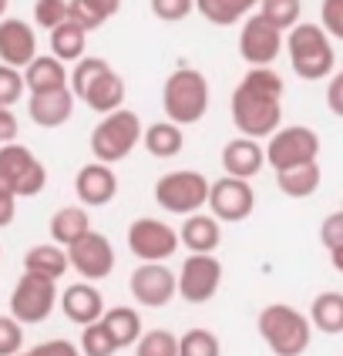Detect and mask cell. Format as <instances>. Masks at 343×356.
Listing matches in <instances>:
<instances>
[{"mask_svg": "<svg viewBox=\"0 0 343 356\" xmlns=\"http://www.w3.org/2000/svg\"><path fill=\"white\" fill-rule=\"evenodd\" d=\"M282 78L273 67H249L229 98V115L246 138L269 141L282 124Z\"/></svg>", "mask_w": 343, "mask_h": 356, "instance_id": "obj_1", "label": "cell"}, {"mask_svg": "<svg viewBox=\"0 0 343 356\" xmlns=\"http://www.w3.org/2000/svg\"><path fill=\"white\" fill-rule=\"evenodd\" d=\"M71 91L98 115L125 108V78L104 58H81L71 71Z\"/></svg>", "mask_w": 343, "mask_h": 356, "instance_id": "obj_2", "label": "cell"}, {"mask_svg": "<svg viewBox=\"0 0 343 356\" xmlns=\"http://www.w3.org/2000/svg\"><path fill=\"white\" fill-rule=\"evenodd\" d=\"M256 330H260L262 343L276 356H303L310 350L313 339V323L306 313L286 306V302H269L262 306L256 316Z\"/></svg>", "mask_w": 343, "mask_h": 356, "instance_id": "obj_3", "label": "cell"}, {"mask_svg": "<svg viewBox=\"0 0 343 356\" xmlns=\"http://www.w3.org/2000/svg\"><path fill=\"white\" fill-rule=\"evenodd\" d=\"M286 54L293 64V74L303 81H323L333 78L337 54H333V40L320 24H296L286 34Z\"/></svg>", "mask_w": 343, "mask_h": 356, "instance_id": "obj_4", "label": "cell"}, {"mask_svg": "<svg viewBox=\"0 0 343 356\" xmlns=\"http://www.w3.org/2000/svg\"><path fill=\"white\" fill-rule=\"evenodd\" d=\"M161 111H165V118L182 124V128L202 121V115L209 111V81H205V74L196 67H175L161 88Z\"/></svg>", "mask_w": 343, "mask_h": 356, "instance_id": "obj_5", "label": "cell"}, {"mask_svg": "<svg viewBox=\"0 0 343 356\" xmlns=\"http://www.w3.org/2000/svg\"><path fill=\"white\" fill-rule=\"evenodd\" d=\"M145 138V124L131 108H121L115 115H104L91 131V155L95 161L115 165V161L128 159Z\"/></svg>", "mask_w": 343, "mask_h": 356, "instance_id": "obj_6", "label": "cell"}, {"mask_svg": "<svg viewBox=\"0 0 343 356\" xmlns=\"http://www.w3.org/2000/svg\"><path fill=\"white\" fill-rule=\"evenodd\" d=\"M209 192H212V181L202 172H192V168L168 172L155 181V202L168 216H199L209 205Z\"/></svg>", "mask_w": 343, "mask_h": 356, "instance_id": "obj_7", "label": "cell"}, {"mask_svg": "<svg viewBox=\"0 0 343 356\" xmlns=\"http://www.w3.org/2000/svg\"><path fill=\"white\" fill-rule=\"evenodd\" d=\"M320 159V135L306 124H286L266 141V161L273 172H289Z\"/></svg>", "mask_w": 343, "mask_h": 356, "instance_id": "obj_8", "label": "cell"}, {"mask_svg": "<svg viewBox=\"0 0 343 356\" xmlns=\"http://www.w3.org/2000/svg\"><path fill=\"white\" fill-rule=\"evenodd\" d=\"M54 306H61V293L54 279L34 276V273H24L10 293V316L24 323V326H38L54 313Z\"/></svg>", "mask_w": 343, "mask_h": 356, "instance_id": "obj_9", "label": "cell"}, {"mask_svg": "<svg viewBox=\"0 0 343 356\" xmlns=\"http://www.w3.org/2000/svg\"><path fill=\"white\" fill-rule=\"evenodd\" d=\"M182 236L168 225V222H159L152 216H141L131 222L128 229V249L138 262H165V259L175 256Z\"/></svg>", "mask_w": 343, "mask_h": 356, "instance_id": "obj_10", "label": "cell"}, {"mask_svg": "<svg viewBox=\"0 0 343 356\" xmlns=\"http://www.w3.org/2000/svg\"><path fill=\"white\" fill-rule=\"evenodd\" d=\"M286 47V31L273 27L262 14L242 20L239 31V54L249 67H273V60L282 54Z\"/></svg>", "mask_w": 343, "mask_h": 356, "instance_id": "obj_11", "label": "cell"}, {"mask_svg": "<svg viewBox=\"0 0 343 356\" xmlns=\"http://www.w3.org/2000/svg\"><path fill=\"white\" fill-rule=\"evenodd\" d=\"M0 172L10 178L17 198H34V195H40L44 185H47V168H44V161H40L31 148L17 145V141L0 148Z\"/></svg>", "mask_w": 343, "mask_h": 356, "instance_id": "obj_12", "label": "cell"}, {"mask_svg": "<svg viewBox=\"0 0 343 356\" xmlns=\"http://www.w3.org/2000/svg\"><path fill=\"white\" fill-rule=\"evenodd\" d=\"M128 293L141 306L161 309L179 296V273H172L165 262H141L128 279Z\"/></svg>", "mask_w": 343, "mask_h": 356, "instance_id": "obj_13", "label": "cell"}, {"mask_svg": "<svg viewBox=\"0 0 343 356\" xmlns=\"http://www.w3.org/2000/svg\"><path fill=\"white\" fill-rule=\"evenodd\" d=\"M222 286V262L216 256H202V252H192V256L182 262L179 269V296L192 306H202L219 293Z\"/></svg>", "mask_w": 343, "mask_h": 356, "instance_id": "obj_14", "label": "cell"}, {"mask_svg": "<svg viewBox=\"0 0 343 356\" xmlns=\"http://www.w3.org/2000/svg\"><path fill=\"white\" fill-rule=\"evenodd\" d=\"M209 209L219 222H246L256 209V192L246 178H232L222 175L212 181V192H209Z\"/></svg>", "mask_w": 343, "mask_h": 356, "instance_id": "obj_15", "label": "cell"}, {"mask_svg": "<svg viewBox=\"0 0 343 356\" xmlns=\"http://www.w3.org/2000/svg\"><path fill=\"white\" fill-rule=\"evenodd\" d=\"M67 259H71V269H74L84 282L108 279L111 276V269H115V249H111V238L95 232V229L67 249Z\"/></svg>", "mask_w": 343, "mask_h": 356, "instance_id": "obj_16", "label": "cell"}, {"mask_svg": "<svg viewBox=\"0 0 343 356\" xmlns=\"http://www.w3.org/2000/svg\"><path fill=\"white\" fill-rule=\"evenodd\" d=\"M34 58H38V34H34V27L20 17L0 20V64H10V67L24 71Z\"/></svg>", "mask_w": 343, "mask_h": 356, "instance_id": "obj_17", "label": "cell"}, {"mask_svg": "<svg viewBox=\"0 0 343 356\" xmlns=\"http://www.w3.org/2000/svg\"><path fill=\"white\" fill-rule=\"evenodd\" d=\"M74 192H78L84 209H101L118 195V175L104 161H88L74 178Z\"/></svg>", "mask_w": 343, "mask_h": 356, "instance_id": "obj_18", "label": "cell"}, {"mask_svg": "<svg viewBox=\"0 0 343 356\" xmlns=\"http://www.w3.org/2000/svg\"><path fill=\"white\" fill-rule=\"evenodd\" d=\"M61 309H64V316L71 319V323H78V326H91V323H98L104 319V296H101V289L95 282H71L64 293H61Z\"/></svg>", "mask_w": 343, "mask_h": 356, "instance_id": "obj_19", "label": "cell"}, {"mask_svg": "<svg viewBox=\"0 0 343 356\" xmlns=\"http://www.w3.org/2000/svg\"><path fill=\"white\" fill-rule=\"evenodd\" d=\"M27 115L38 128H61L74 115V91L61 88V91H47V95H31L27 98Z\"/></svg>", "mask_w": 343, "mask_h": 356, "instance_id": "obj_20", "label": "cell"}, {"mask_svg": "<svg viewBox=\"0 0 343 356\" xmlns=\"http://www.w3.org/2000/svg\"><path fill=\"white\" fill-rule=\"evenodd\" d=\"M262 165H266V148H262L256 138H232L225 148H222V168H225V175L232 178H249L260 175Z\"/></svg>", "mask_w": 343, "mask_h": 356, "instance_id": "obj_21", "label": "cell"}, {"mask_svg": "<svg viewBox=\"0 0 343 356\" xmlns=\"http://www.w3.org/2000/svg\"><path fill=\"white\" fill-rule=\"evenodd\" d=\"M24 81H27V95H47V91L71 88V71L54 54H38L24 67Z\"/></svg>", "mask_w": 343, "mask_h": 356, "instance_id": "obj_22", "label": "cell"}, {"mask_svg": "<svg viewBox=\"0 0 343 356\" xmlns=\"http://www.w3.org/2000/svg\"><path fill=\"white\" fill-rule=\"evenodd\" d=\"M179 236L185 242V249L202 252V256H216V249L222 242V222L212 212H199V216H189L182 222Z\"/></svg>", "mask_w": 343, "mask_h": 356, "instance_id": "obj_23", "label": "cell"}, {"mask_svg": "<svg viewBox=\"0 0 343 356\" xmlns=\"http://www.w3.org/2000/svg\"><path fill=\"white\" fill-rule=\"evenodd\" d=\"M67 269H71L67 249L58 245V242H40V245H31V249H27V256H24V273L54 279V282H58Z\"/></svg>", "mask_w": 343, "mask_h": 356, "instance_id": "obj_24", "label": "cell"}, {"mask_svg": "<svg viewBox=\"0 0 343 356\" xmlns=\"http://www.w3.org/2000/svg\"><path fill=\"white\" fill-rule=\"evenodd\" d=\"M47 229H51V242L71 249L78 238H84L91 232V216H88L84 205H64V209H58V212L51 216Z\"/></svg>", "mask_w": 343, "mask_h": 356, "instance_id": "obj_25", "label": "cell"}, {"mask_svg": "<svg viewBox=\"0 0 343 356\" xmlns=\"http://www.w3.org/2000/svg\"><path fill=\"white\" fill-rule=\"evenodd\" d=\"M141 145H145V152H148L152 159L168 161V159H175V155H182V148H185V131H182V124H175V121H168V118L155 121V124L145 128Z\"/></svg>", "mask_w": 343, "mask_h": 356, "instance_id": "obj_26", "label": "cell"}, {"mask_svg": "<svg viewBox=\"0 0 343 356\" xmlns=\"http://www.w3.org/2000/svg\"><path fill=\"white\" fill-rule=\"evenodd\" d=\"M262 0H196V10L216 27H232L239 20L253 17Z\"/></svg>", "mask_w": 343, "mask_h": 356, "instance_id": "obj_27", "label": "cell"}, {"mask_svg": "<svg viewBox=\"0 0 343 356\" xmlns=\"http://www.w3.org/2000/svg\"><path fill=\"white\" fill-rule=\"evenodd\" d=\"M310 323L313 330H320L326 337H337L343 333V293H320V296L310 302Z\"/></svg>", "mask_w": 343, "mask_h": 356, "instance_id": "obj_28", "label": "cell"}, {"mask_svg": "<svg viewBox=\"0 0 343 356\" xmlns=\"http://www.w3.org/2000/svg\"><path fill=\"white\" fill-rule=\"evenodd\" d=\"M320 161H313V165H300L289 172H276V185L286 198H310L320 188Z\"/></svg>", "mask_w": 343, "mask_h": 356, "instance_id": "obj_29", "label": "cell"}, {"mask_svg": "<svg viewBox=\"0 0 343 356\" xmlns=\"http://www.w3.org/2000/svg\"><path fill=\"white\" fill-rule=\"evenodd\" d=\"M84 47H88V31L74 20H64L61 27L51 31V54L58 60H81Z\"/></svg>", "mask_w": 343, "mask_h": 356, "instance_id": "obj_30", "label": "cell"}, {"mask_svg": "<svg viewBox=\"0 0 343 356\" xmlns=\"http://www.w3.org/2000/svg\"><path fill=\"white\" fill-rule=\"evenodd\" d=\"M104 326L111 330V337H115V343H118V350L135 346V343L145 337L138 309H131V306H115V309H108V313H104Z\"/></svg>", "mask_w": 343, "mask_h": 356, "instance_id": "obj_31", "label": "cell"}, {"mask_svg": "<svg viewBox=\"0 0 343 356\" xmlns=\"http://www.w3.org/2000/svg\"><path fill=\"white\" fill-rule=\"evenodd\" d=\"M121 10V0H71V20L84 31H98L104 20Z\"/></svg>", "mask_w": 343, "mask_h": 356, "instance_id": "obj_32", "label": "cell"}, {"mask_svg": "<svg viewBox=\"0 0 343 356\" xmlns=\"http://www.w3.org/2000/svg\"><path fill=\"white\" fill-rule=\"evenodd\" d=\"M256 14H262V17L269 20L273 27H280V31H293L296 24H303L300 20L303 0H262Z\"/></svg>", "mask_w": 343, "mask_h": 356, "instance_id": "obj_33", "label": "cell"}, {"mask_svg": "<svg viewBox=\"0 0 343 356\" xmlns=\"http://www.w3.org/2000/svg\"><path fill=\"white\" fill-rule=\"evenodd\" d=\"M81 353L84 356H115L118 353V343L111 337V330L104 326V319L91 323L81 330Z\"/></svg>", "mask_w": 343, "mask_h": 356, "instance_id": "obj_34", "label": "cell"}, {"mask_svg": "<svg viewBox=\"0 0 343 356\" xmlns=\"http://www.w3.org/2000/svg\"><path fill=\"white\" fill-rule=\"evenodd\" d=\"M179 356H222V343L212 330H185L179 337Z\"/></svg>", "mask_w": 343, "mask_h": 356, "instance_id": "obj_35", "label": "cell"}, {"mask_svg": "<svg viewBox=\"0 0 343 356\" xmlns=\"http://www.w3.org/2000/svg\"><path fill=\"white\" fill-rule=\"evenodd\" d=\"M135 356H179V337L172 330H148L135 343Z\"/></svg>", "mask_w": 343, "mask_h": 356, "instance_id": "obj_36", "label": "cell"}, {"mask_svg": "<svg viewBox=\"0 0 343 356\" xmlns=\"http://www.w3.org/2000/svg\"><path fill=\"white\" fill-rule=\"evenodd\" d=\"M64 20H71V0H34V24L47 34Z\"/></svg>", "mask_w": 343, "mask_h": 356, "instance_id": "obj_37", "label": "cell"}, {"mask_svg": "<svg viewBox=\"0 0 343 356\" xmlns=\"http://www.w3.org/2000/svg\"><path fill=\"white\" fill-rule=\"evenodd\" d=\"M27 91V81L24 71L10 67V64H0V108H14Z\"/></svg>", "mask_w": 343, "mask_h": 356, "instance_id": "obj_38", "label": "cell"}, {"mask_svg": "<svg viewBox=\"0 0 343 356\" xmlns=\"http://www.w3.org/2000/svg\"><path fill=\"white\" fill-rule=\"evenodd\" d=\"M24 350V323L10 316H0V356H17Z\"/></svg>", "mask_w": 343, "mask_h": 356, "instance_id": "obj_39", "label": "cell"}, {"mask_svg": "<svg viewBox=\"0 0 343 356\" xmlns=\"http://www.w3.org/2000/svg\"><path fill=\"white\" fill-rule=\"evenodd\" d=\"M192 10H196V0H152V14L165 24L185 20Z\"/></svg>", "mask_w": 343, "mask_h": 356, "instance_id": "obj_40", "label": "cell"}, {"mask_svg": "<svg viewBox=\"0 0 343 356\" xmlns=\"http://www.w3.org/2000/svg\"><path fill=\"white\" fill-rule=\"evenodd\" d=\"M320 27L330 38L343 40V0H323L320 3Z\"/></svg>", "mask_w": 343, "mask_h": 356, "instance_id": "obj_41", "label": "cell"}, {"mask_svg": "<svg viewBox=\"0 0 343 356\" xmlns=\"http://www.w3.org/2000/svg\"><path fill=\"white\" fill-rule=\"evenodd\" d=\"M320 242L330 252H333V249H343V209L320 222Z\"/></svg>", "mask_w": 343, "mask_h": 356, "instance_id": "obj_42", "label": "cell"}, {"mask_svg": "<svg viewBox=\"0 0 343 356\" xmlns=\"http://www.w3.org/2000/svg\"><path fill=\"white\" fill-rule=\"evenodd\" d=\"M17 216V192L10 185V178L0 172V229H7Z\"/></svg>", "mask_w": 343, "mask_h": 356, "instance_id": "obj_43", "label": "cell"}, {"mask_svg": "<svg viewBox=\"0 0 343 356\" xmlns=\"http://www.w3.org/2000/svg\"><path fill=\"white\" fill-rule=\"evenodd\" d=\"M31 356H84V353L71 339H44V343H38L31 350Z\"/></svg>", "mask_w": 343, "mask_h": 356, "instance_id": "obj_44", "label": "cell"}, {"mask_svg": "<svg viewBox=\"0 0 343 356\" xmlns=\"http://www.w3.org/2000/svg\"><path fill=\"white\" fill-rule=\"evenodd\" d=\"M17 115H14V108H0V148L3 145H14L17 141Z\"/></svg>", "mask_w": 343, "mask_h": 356, "instance_id": "obj_45", "label": "cell"}, {"mask_svg": "<svg viewBox=\"0 0 343 356\" xmlns=\"http://www.w3.org/2000/svg\"><path fill=\"white\" fill-rule=\"evenodd\" d=\"M326 108H330L337 118H343V71H337V74L330 78V84H326Z\"/></svg>", "mask_w": 343, "mask_h": 356, "instance_id": "obj_46", "label": "cell"}, {"mask_svg": "<svg viewBox=\"0 0 343 356\" xmlns=\"http://www.w3.org/2000/svg\"><path fill=\"white\" fill-rule=\"evenodd\" d=\"M330 262H333V269L343 276V249H333V252H330Z\"/></svg>", "mask_w": 343, "mask_h": 356, "instance_id": "obj_47", "label": "cell"}, {"mask_svg": "<svg viewBox=\"0 0 343 356\" xmlns=\"http://www.w3.org/2000/svg\"><path fill=\"white\" fill-rule=\"evenodd\" d=\"M7 3H10V0H0V20H3V10H7Z\"/></svg>", "mask_w": 343, "mask_h": 356, "instance_id": "obj_48", "label": "cell"}, {"mask_svg": "<svg viewBox=\"0 0 343 356\" xmlns=\"http://www.w3.org/2000/svg\"><path fill=\"white\" fill-rule=\"evenodd\" d=\"M17 356H31V353H17Z\"/></svg>", "mask_w": 343, "mask_h": 356, "instance_id": "obj_49", "label": "cell"}, {"mask_svg": "<svg viewBox=\"0 0 343 356\" xmlns=\"http://www.w3.org/2000/svg\"><path fill=\"white\" fill-rule=\"evenodd\" d=\"M340 209H343V202H340Z\"/></svg>", "mask_w": 343, "mask_h": 356, "instance_id": "obj_50", "label": "cell"}]
</instances>
